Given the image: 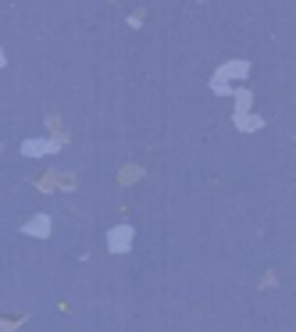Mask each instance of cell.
<instances>
[{"mask_svg":"<svg viewBox=\"0 0 296 332\" xmlns=\"http://www.w3.org/2000/svg\"><path fill=\"white\" fill-rule=\"evenodd\" d=\"M129 25H132V29H140V25H143V14H140V11H136V14H129Z\"/></svg>","mask_w":296,"mask_h":332,"instance_id":"7","label":"cell"},{"mask_svg":"<svg viewBox=\"0 0 296 332\" xmlns=\"http://www.w3.org/2000/svg\"><path fill=\"white\" fill-rule=\"evenodd\" d=\"M250 100H253L250 89H239L235 93V114H250Z\"/></svg>","mask_w":296,"mask_h":332,"instance_id":"6","label":"cell"},{"mask_svg":"<svg viewBox=\"0 0 296 332\" xmlns=\"http://www.w3.org/2000/svg\"><path fill=\"white\" fill-rule=\"evenodd\" d=\"M132 236H136L132 225H114V229L107 232V247L114 250V253H125V250L132 247Z\"/></svg>","mask_w":296,"mask_h":332,"instance_id":"1","label":"cell"},{"mask_svg":"<svg viewBox=\"0 0 296 332\" xmlns=\"http://www.w3.org/2000/svg\"><path fill=\"white\" fill-rule=\"evenodd\" d=\"M246 72H250V61H228V65L218 68V75H222L225 83L228 79H246Z\"/></svg>","mask_w":296,"mask_h":332,"instance_id":"2","label":"cell"},{"mask_svg":"<svg viewBox=\"0 0 296 332\" xmlns=\"http://www.w3.org/2000/svg\"><path fill=\"white\" fill-rule=\"evenodd\" d=\"M232 122H235V129H239V132H253V129H261V125H264V118H261V114H232Z\"/></svg>","mask_w":296,"mask_h":332,"instance_id":"3","label":"cell"},{"mask_svg":"<svg viewBox=\"0 0 296 332\" xmlns=\"http://www.w3.org/2000/svg\"><path fill=\"white\" fill-rule=\"evenodd\" d=\"M22 232H29V236H50V218L47 214H36V222H25Z\"/></svg>","mask_w":296,"mask_h":332,"instance_id":"5","label":"cell"},{"mask_svg":"<svg viewBox=\"0 0 296 332\" xmlns=\"http://www.w3.org/2000/svg\"><path fill=\"white\" fill-rule=\"evenodd\" d=\"M47 150H57V140H25L22 143V154H47Z\"/></svg>","mask_w":296,"mask_h":332,"instance_id":"4","label":"cell"}]
</instances>
